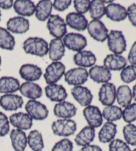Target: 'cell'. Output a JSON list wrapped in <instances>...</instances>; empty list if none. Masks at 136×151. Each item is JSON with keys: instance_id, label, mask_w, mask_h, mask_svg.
<instances>
[{"instance_id": "e0dca14e", "label": "cell", "mask_w": 136, "mask_h": 151, "mask_svg": "<svg viewBox=\"0 0 136 151\" xmlns=\"http://www.w3.org/2000/svg\"><path fill=\"white\" fill-rule=\"evenodd\" d=\"M42 74L43 72L40 67L33 64H24L19 69L21 77L27 82L38 81L41 77Z\"/></svg>"}, {"instance_id": "681fc988", "label": "cell", "mask_w": 136, "mask_h": 151, "mask_svg": "<svg viewBox=\"0 0 136 151\" xmlns=\"http://www.w3.org/2000/svg\"><path fill=\"white\" fill-rule=\"evenodd\" d=\"M132 99L136 102V83L133 85L132 89Z\"/></svg>"}, {"instance_id": "7402d4cb", "label": "cell", "mask_w": 136, "mask_h": 151, "mask_svg": "<svg viewBox=\"0 0 136 151\" xmlns=\"http://www.w3.org/2000/svg\"><path fill=\"white\" fill-rule=\"evenodd\" d=\"M12 147L15 151H24L27 145V137L20 129H13L9 134Z\"/></svg>"}, {"instance_id": "603a6c76", "label": "cell", "mask_w": 136, "mask_h": 151, "mask_svg": "<svg viewBox=\"0 0 136 151\" xmlns=\"http://www.w3.org/2000/svg\"><path fill=\"white\" fill-rule=\"evenodd\" d=\"M21 94L30 99L31 100H35L41 97L43 91L39 85L33 82H25L21 84L19 88Z\"/></svg>"}, {"instance_id": "7dc6e473", "label": "cell", "mask_w": 136, "mask_h": 151, "mask_svg": "<svg viewBox=\"0 0 136 151\" xmlns=\"http://www.w3.org/2000/svg\"><path fill=\"white\" fill-rule=\"evenodd\" d=\"M79 151H103L102 149L98 145H89L81 148Z\"/></svg>"}, {"instance_id": "52a82bcc", "label": "cell", "mask_w": 136, "mask_h": 151, "mask_svg": "<svg viewBox=\"0 0 136 151\" xmlns=\"http://www.w3.org/2000/svg\"><path fill=\"white\" fill-rule=\"evenodd\" d=\"M65 47L73 51H82L87 45V40L82 34L70 33L64 35L62 40Z\"/></svg>"}, {"instance_id": "8992f818", "label": "cell", "mask_w": 136, "mask_h": 151, "mask_svg": "<svg viewBox=\"0 0 136 151\" xmlns=\"http://www.w3.org/2000/svg\"><path fill=\"white\" fill-rule=\"evenodd\" d=\"M64 65L59 61H53L47 67L44 78L48 85L58 82L65 73Z\"/></svg>"}, {"instance_id": "f546056e", "label": "cell", "mask_w": 136, "mask_h": 151, "mask_svg": "<svg viewBox=\"0 0 136 151\" xmlns=\"http://www.w3.org/2000/svg\"><path fill=\"white\" fill-rule=\"evenodd\" d=\"M14 9L21 16L30 17L35 12V5L30 0H17L14 4Z\"/></svg>"}, {"instance_id": "8fae6325", "label": "cell", "mask_w": 136, "mask_h": 151, "mask_svg": "<svg viewBox=\"0 0 136 151\" xmlns=\"http://www.w3.org/2000/svg\"><path fill=\"white\" fill-rule=\"evenodd\" d=\"M99 101L104 106L113 105L116 99V88L113 83H106L102 85L98 93Z\"/></svg>"}, {"instance_id": "60d3db41", "label": "cell", "mask_w": 136, "mask_h": 151, "mask_svg": "<svg viewBox=\"0 0 136 151\" xmlns=\"http://www.w3.org/2000/svg\"><path fill=\"white\" fill-rule=\"evenodd\" d=\"M109 151H132L126 142L120 139H114L109 144Z\"/></svg>"}, {"instance_id": "3957f363", "label": "cell", "mask_w": 136, "mask_h": 151, "mask_svg": "<svg viewBox=\"0 0 136 151\" xmlns=\"http://www.w3.org/2000/svg\"><path fill=\"white\" fill-rule=\"evenodd\" d=\"M107 39L108 48L114 54L121 55L126 50V41L121 31L111 30Z\"/></svg>"}, {"instance_id": "f6af8a7d", "label": "cell", "mask_w": 136, "mask_h": 151, "mask_svg": "<svg viewBox=\"0 0 136 151\" xmlns=\"http://www.w3.org/2000/svg\"><path fill=\"white\" fill-rule=\"evenodd\" d=\"M127 16L132 25L136 27V4H133L128 7L127 9Z\"/></svg>"}, {"instance_id": "ab89813d", "label": "cell", "mask_w": 136, "mask_h": 151, "mask_svg": "<svg viewBox=\"0 0 136 151\" xmlns=\"http://www.w3.org/2000/svg\"><path fill=\"white\" fill-rule=\"evenodd\" d=\"M73 143L68 139H63L56 142L51 151H73Z\"/></svg>"}, {"instance_id": "4dcf8cb0", "label": "cell", "mask_w": 136, "mask_h": 151, "mask_svg": "<svg viewBox=\"0 0 136 151\" xmlns=\"http://www.w3.org/2000/svg\"><path fill=\"white\" fill-rule=\"evenodd\" d=\"M53 4L49 0H42L35 6V17L39 21L44 22L51 16Z\"/></svg>"}, {"instance_id": "b9f144b4", "label": "cell", "mask_w": 136, "mask_h": 151, "mask_svg": "<svg viewBox=\"0 0 136 151\" xmlns=\"http://www.w3.org/2000/svg\"><path fill=\"white\" fill-rule=\"evenodd\" d=\"M10 131L8 117L2 112H0V137L6 136Z\"/></svg>"}, {"instance_id": "7bdbcfd3", "label": "cell", "mask_w": 136, "mask_h": 151, "mask_svg": "<svg viewBox=\"0 0 136 151\" xmlns=\"http://www.w3.org/2000/svg\"><path fill=\"white\" fill-rule=\"evenodd\" d=\"M73 3L77 13L84 14L90 9L91 1L89 0H74Z\"/></svg>"}, {"instance_id": "7c38bea8", "label": "cell", "mask_w": 136, "mask_h": 151, "mask_svg": "<svg viewBox=\"0 0 136 151\" xmlns=\"http://www.w3.org/2000/svg\"><path fill=\"white\" fill-rule=\"evenodd\" d=\"M21 96L15 94H6L0 97V105L5 111H15L21 109L23 105Z\"/></svg>"}, {"instance_id": "cb8c5ba5", "label": "cell", "mask_w": 136, "mask_h": 151, "mask_svg": "<svg viewBox=\"0 0 136 151\" xmlns=\"http://www.w3.org/2000/svg\"><path fill=\"white\" fill-rule=\"evenodd\" d=\"M88 75H90V79L94 82L104 84L108 83L112 78L110 71H109L105 67L100 65H95L91 67Z\"/></svg>"}, {"instance_id": "6da1fadb", "label": "cell", "mask_w": 136, "mask_h": 151, "mask_svg": "<svg viewBox=\"0 0 136 151\" xmlns=\"http://www.w3.org/2000/svg\"><path fill=\"white\" fill-rule=\"evenodd\" d=\"M25 53L38 57H44L49 53V45L47 41L40 37H29L23 44Z\"/></svg>"}, {"instance_id": "f5cc1de1", "label": "cell", "mask_w": 136, "mask_h": 151, "mask_svg": "<svg viewBox=\"0 0 136 151\" xmlns=\"http://www.w3.org/2000/svg\"><path fill=\"white\" fill-rule=\"evenodd\" d=\"M132 151H136V148H134V149H133Z\"/></svg>"}, {"instance_id": "5b68a950", "label": "cell", "mask_w": 136, "mask_h": 151, "mask_svg": "<svg viewBox=\"0 0 136 151\" xmlns=\"http://www.w3.org/2000/svg\"><path fill=\"white\" fill-rule=\"evenodd\" d=\"M27 114L32 119L36 121H43L47 118L49 110L44 104L36 100H29L26 103L25 106Z\"/></svg>"}, {"instance_id": "4fadbf2b", "label": "cell", "mask_w": 136, "mask_h": 151, "mask_svg": "<svg viewBox=\"0 0 136 151\" xmlns=\"http://www.w3.org/2000/svg\"><path fill=\"white\" fill-rule=\"evenodd\" d=\"M9 123L17 129L27 131L33 126V119L27 113H16L9 116Z\"/></svg>"}, {"instance_id": "7a4b0ae2", "label": "cell", "mask_w": 136, "mask_h": 151, "mask_svg": "<svg viewBox=\"0 0 136 151\" xmlns=\"http://www.w3.org/2000/svg\"><path fill=\"white\" fill-rule=\"evenodd\" d=\"M54 134L59 137H70L77 131V125L72 119H60L54 121L51 126Z\"/></svg>"}, {"instance_id": "83f0119b", "label": "cell", "mask_w": 136, "mask_h": 151, "mask_svg": "<svg viewBox=\"0 0 136 151\" xmlns=\"http://www.w3.org/2000/svg\"><path fill=\"white\" fill-rule=\"evenodd\" d=\"M116 134V124L111 122H106L98 132V139L102 143H110L114 139Z\"/></svg>"}, {"instance_id": "5bb4252c", "label": "cell", "mask_w": 136, "mask_h": 151, "mask_svg": "<svg viewBox=\"0 0 136 151\" xmlns=\"http://www.w3.org/2000/svg\"><path fill=\"white\" fill-rule=\"evenodd\" d=\"M47 97L53 102H62L68 97L67 91L63 86L56 83L48 85L44 88Z\"/></svg>"}, {"instance_id": "836d02e7", "label": "cell", "mask_w": 136, "mask_h": 151, "mask_svg": "<svg viewBox=\"0 0 136 151\" xmlns=\"http://www.w3.org/2000/svg\"><path fill=\"white\" fill-rule=\"evenodd\" d=\"M122 109L120 106L116 105L107 106L103 109L102 116L107 122L113 123L114 121H119L122 118Z\"/></svg>"}, {"instance_id": "74e56055", "label": "cell", "mask_w": 136, "mask_h": 151, "mask_svg": "<svg viewBox=\"0 0 136 151\" xmlns=\"http://www.w3.org/2000/svg\"><path fill=\"white\" fill-rule=\"evenodd\" d=\"M120 78L125 83H130L136 80V65L125 67L120 73Z\"/></svg>"}, {"instance_id": "d590c367", "label": "cell", "mask_w": 136, "mask_h": 151, "mask_svg": "<svg viewBox=\"0 0 136 151\" xmlns=\"http://www.w3.org/2000/svg\"><path fill=\"white\" fill-rule=\"evenodd\" d=\"M105 5L103 1L94 0L90 3V17L94 20H99L105 14Z\"/></svg>"}, {"instance_id": "4316f807", "label": "cell", "mask_w": 136, "mask_h": 151, "mask_svg": "<svg viewBox=\"0 0 136 151\" xmlns=\"http://www.w3.org/2000/svg\"><path fill=\"white\" fill-rule=\"evenodd\" d=\"M95 129L86 126L81 130L74 138V141L78 146L85 147L90 145L95 138Z\"/></svg>"}, {"instance_id": "816d5d0a", "label": "cell", "mask_w": 136, "mask_h": 151, "mask_svg": "<svg viewBox=\"0 0 136 151\" xmlns=\"http://www.w3.org/2000/svg\"><path fill=\"white\" fill-rule=\"evenodd\" d=\"M1 11H0V21H1Z\"/></svg>"}, {"instance_id": "8d00e7d4", "label": "cell", "mask_w": 136, "mask_h": 151, "mask_svg": "<svg viewBox=\"0 0 136 151\" xmlns=\"http://www.w3.org/2000/svg\"><path fill=\"white\" fill-rule=\"evenodd\" d=\"M123 135L125 142L128 145L136 146V126L128 123L123 128Z\"/></svg>"}, {"instance_id": "ba28073f", "label": "cell", "mask_w": 136, "mask_h": 151, "mask_svg": "<svg viewBox=\"0 0 136 151\" xmlns=\"http://www.w3.org/2000/svg\"><path fill=\"white\" fill-rule=\"evenodd\" d=\"M88 72L85 68L78 67L70 69L64 73V80L70 85L80 86L87 81Z\"/></svg>"}, {"instance_id": "d4e9b609", "label": "cell", "mask_w": 136, "mask_h": 151, "mask_svg": "<svg viewBox=\"0 0 136 151\" xmlns=\"http://www.w3.org/2000/svg\"><path fill=\"white\" fill-rule=\"evenodd\" d=\"M74 63L82 67H91L94 65L96 61L95 55L90 51H81L75 54L73 57Z\"/></svg>"}, {"instance_id": "1f68e13d", "label": "cell", "mask_w": 136, "mask_h": 151, "mask_svg": "<svg viewBox=\"0 0 136 151\" xmlns=\"http://www.w3.org/2000/svg\"><path fill=\"white\" fill-rule=\"evenodd\" d=\"M132 92L127 85H121L116 90V100L122 107H126L132 101Z\"/></svg>"}, {"instance_id": "9c48e42d", "label": "cell", "mask_w": 136, "mask_h": 151, "mask_svg": "<svg viewBox=\"0 0 136 151\" xmlns=\"http://www.w3.org/2000/svg\"><path fill=\"white\" fill-rule=\"evenodd\" d=\"M88 32L94 40L104 42L108 38V30L100 20H92L87 26Z\"/></svg>"}, {"instance_id": "d6a6232c", "label": "cell", "mask_w": 136, "mask_h": 151, "mask_svg": "<svg viewBox=\"0 0 136 151\" xmlns=\"http://www.w3.org/2000/svg\"><path fill=\"white\" fill-rule=\"evenodd\" d=\"M27 145L33 151H42L44 148V141L41 132L33 130L27 136Z\"/></svg>"}, {"instance_id": "ac0fdd59", "label": "cell", "mask_w": 136, "mask_h": 151, "mask_svg": "<svg viewBox=\"0 0 136 151\" xmlns=\"http://www.w3.org/2000/svg\"><path fill=\"white\" fill-rule=\"evenodd\" d=\"M7 30L17 34H23L29 29V22L25 18L17 16L10 18L7 22Z\"/></svg>"}, {"instance_id": "2e32d148", "label": "cell", "mask_w": 136, "mask_h": 151, "mask_svg": "<svg viewBox=\"0 0 136 151\" xmlns=\"http://www.w3.org/2000/svg\"><path fill=\"white\" fill-rule=\"evenodd\" d=\"M71 94L74 99L82 106L90 105L93 99V95L87 87L76 86L71 89Z\"/></svg>"}, {"instance_id": "f35d334b", "label": "cell", "mask_w": 136, "mask_h": 151, "mask_svg": "<svg viewBox=\"0 0 136 151\" xmlns=\"http://www.w3.org/2000/svg\"><path fill=\"white\" fill-rule=\"evenodd\" d=\"M122 118L127 123L136 121V103H132L122 111Z\"/></svg>"}, {"instance_id": "9a60e30c", "label": "cell", "mask_w": 136, "mask_h": 151, "mask_svg": "<svg viewBox=\"0 0 136 151\" xmlns=\"http://www.w3.org/2000/svg\"><path fill=\"white\" fill-rule=\"evenodd\" d=\"M53 112L54 115L60 119H70L76 115L77 108L71 103L62 101L54 105Z\"/></svg>"}, {"instance_id": "ffe728a7", "label": "cell", "mask_w": 136, "mask_h": 151, "mask_svg": "<svg viewBox=\"0 0 136 151\" xmlns=\"http://www.w3.org/2000/svg\"><path fill=\"white\" fill-rule=\"evenodd\" d=\"M66 24L73 29L81 32L87 28L88 22L84 15L77 12H71L67 15Z\"/></svg>"}, {"instance_id": "ee69618b", "label": "cell", "mask_w": 136, "mask_h": 151, "mask_svg": "<svg viewBox=\"0 0 136 151\" xmlns=\"http://www.w3.org/2000/svg\"><path fill=\"white\" fill-rule=\"evenodd\" d=\"M72 1L70 0H62V1H59V0H55L53 4V7L57 11L63 12L65 9H68L70 5H71Z\"/></svg>"}, {"instance_id": "277c9868", "label": "cell", "mask_w": 136, "mask_h": 151, "mask_svg": "<svg viewBox=\"0 0 136 151\" xmlns=\"http://www.w3.org/2000/svg\"><path fill=\"white\" fill-rule=\"evenodd\" d=\"M50 34L55 39H61L67 34V24L59 15H52L48 19L47 24Z\"/></svg>"}, {"instance_id": "30bf717a", "label": "cell", "mask_w": 136, "mask_h": 151, "mask_svg": "<svg viewBox=\"0 0 136 151\" xmlns=\"http://www.w3.org/2000/svg\"><path fill=\"white\" fill-rule=\"evenodd\" d=\"M83 115L88 123V126L94 129L98 128L102 124V114L98 106L94 105L86 106L83 110Z\"/></svg>"}, {"instance_id": "f1b7e54d", "label": "cell", "mask_w": 136, "mask_h": 151, "mask_svg": "<svg viewBox=\"0 0 136 151\" xmlns=\"http://www.w3.org/2000/svg\"><path fill=\"white\" fill-rule=\"evenodd\" d=\"M19 80L13 77H2L0 78V93L12 94L19 90Z\"/></svg>"}, {"instance_id": "f907efd6", "label": "cell", "mask_w": 136, "mask_h": 151, "mask_svg": "<svg viewBox=\"0 0 136 151\" xmlns=\"http://www.w3.org/2000/svg\"><path fill=\"white\" fill-rule=\"evenodd\" d=\"M1 57H0V65H1Z\"/></svg>"}, {"instance_id": "bcb514c9", "label": "cell", "mask_w": 136, "mask_h": 151, "mask_svg": "<svg viewBox=\"0 0 136 151\" xmlns=\"http://www.w3.org/2000/svg\"><path fill=\"white\" fill-rule=\"evenodd\" d=\"M127 60L131 65H136V41L133 43L130 49L127 56Z\"/></svg>"}, {"instance_id": "d6986e66", "label": "cell", "mask_w": 136, "mask_h": 151, "mask_svg": "<svg viewBox=\"0 0 136 151\" xmlns=\"http://www.w3.org/2000/svg\"><path fill=\"white\" fill-rule=\"evenodd\" d=\"M127 65V60L121 55L109 54L104 59V67L109 71H120Z\"/></svg>"}, {"instance_id": "44dd1931", "label": "cell", "mask_w": 136, "mask_h": 151, "mask_svg": "<svg viewBox=\"0 0 136 151\" xmlns=\"http://www.w3.org/2000/svg\"><path fill=\"white\" fill-rule=\"evenodd\" d=\"M105 14L114 22H121L127 17V10L118 4H110L106 7Z\"/></svg>"}, {"instance_id": "484cf974", "label": "cell", "mask_w": 136, "mask_h": 151, "mask_svg": "<svg viewBox=\"0 0 136 151\" xmlns=\"http://www.w3.org/2000/svg\"><path fill=\"white\" fill-rule=\"evenodd\" d=\"M65 46L61 39H53L49 45V58L53 61H59L64 56Z\"/></svg>"}, {"instance_id": "c3c4849f", "label": "cell", "mask_w": 136, "mask_h": 151, "mask_svg": "<svg viewBox=\"0 0 136 151\" xmlns=\"http://www.w3.org/2000/svg\"><path fill=\"white\" fill-rule=\"evenodd\" d=\"M14 5L12 0H0V7L3 9H9Z\"/></svg>"}, {"instance_id": "e575fe53", "label": "cell", "mask_w": 136, "mask_h": 151, "mask_svg": "<svg viewBox=\"0 0 136 151\" xmlns=\"http://www.w3.org/2000/svg\"><path fill=\"white\" fill-rule=\"evenodd\" d=\"M15 45V38L8 30L0 27V48L12 51Z\"/></svg>"}]
</instances>
